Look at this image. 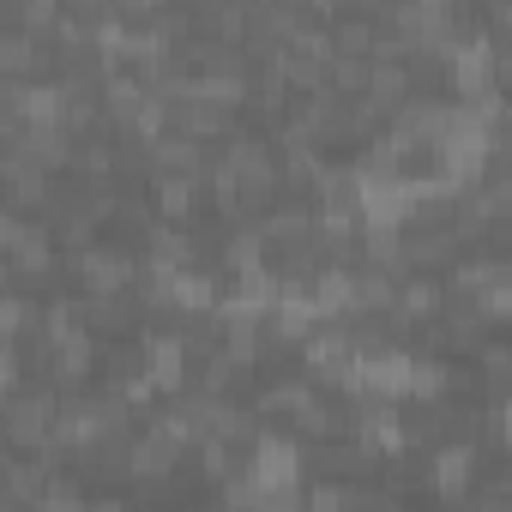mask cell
<instances>
[{
  "label": "cell",
  "mask_w": 512,
  "mask_h": 512,
  "mask_svg": "<svg viewBox=\"0 0 512 512\" xmlns=\"http://www.w3.org/2000/svg\"><path fill=\"white\" fill-rule=\"evenodd\" d=\"M55 416H61V398L49 392V386H37V392H7V446L13 452H43V446H55Z\"/></svg>",
  "instance_id": "6da1fadb"
},
{
  "label": "cell",
  "mask_w": 512,
  "mask_h": 512,
  "mask_svg": "<svg viewBox=\"0 0 512 512\" xmlns=\"http://www.w3.org/2000/svg\"><path fill=\"white\" fill-rule=\"evenodd\" d=\"M139 260L121 247H79L73 253V278H79V296H109V290H139Z\"/></svg>",
  "instance_id": "7a4b0ae2"
},
{
  "label": "cell",
  "mask_w": 512,
  "mask_h": 512,
  "mask_svg": "<svg viewBox=\"0 0 512 512\" xmlns=\"http://www.w3.org/2000/svg\"><path fill=\"white\" fill-rule=\"evenodd\" d=\"M0 181H7V199H13V205L43 211V217H49L55 199H61V193H55V169H43L31 151H13V145H7V163H0Z\"/></svg>",
  "instance_id": "3957f363"
},
{
  "label": "cell",
  "mask_w": 512,
  "mask_h": 512,
  "mask_svg": "<svg viewBox=\"0 0 512 512\" xmlns=\"http://www.w3.org/2000/svg\"><path fill=\"white\" fill-rule=\"evenodd\" d=\"M49 278H55V229L37 223L19 247H7V284L31 290V284H49Z\"/></svg>",
  "instance_id": "277c9868"
},
{
  "label": "cell",
  "mask_w": 512,
  "mask_h": 512,
  "mask_svg": "<svg viewBox=\"0 0 512 512\" xmlns=\"http://www.w3.org/2000/svg\"><path fill=\"white\" fill-rule=\"evenodd\" d=\"M43 368H49V380H55L61 392L85 386V380H91V368H97V332H91V326L67 332V338H61V344L43 356Z\"/></svg>",
  "instance_id": "5b68a950"
},
{
  "label": "cell",
  "mask_w": 512,
  "mask_h": 512,
  "mask_svg": "<svg viewBox=\"0 0 512 512\" xmlns=\"http://www.w3.org/2000/svg\"><path fill=\"white\" fill-rule=\"evenodd\" d=\"M139 350H145V368L157 374V386H163V392H181V386H187L193 350H187V338H181V332H145V338H139Z\"/></svg>",
  "instance_id": "8992f818"
},
{
  "label": "cell",
  "mask_w": 512,
  "mask_h": 512,
  "mask_svg": "<svg viewBox=\"0 0 512 512\" xmlns=\"http://www.w3.org/2000/svg\"><path fill=\"white\" fill-rule=\"evenodd\" d=\"M181 452H187V446H181V440H169V434L151 422L139 440H127V470H133V482H163V476L181 464Z\"/></svg>",
  "instance_id": "52a82bcc"
},
{
  "label": "cell",
  "mask_w": 512,
  "mask_h": 512,
  "mask_svg": "<svg viewBox=\"0 0 512 512\" xmlns=\"http://www.w3.org/2000/svg\"><path fill=\"white\" fill-rule=\"evenodd\" d=\"M404 260H410V272L458 260V229L452 223H404Z\"/></svg>",
  "instance_id": "ba28073f"
},
{
  "label": "cell",
  "mask_w": 512,
  "mask_h": 512,
  "mask_svg": "<svg viewBox=\"0 0 512 512\" xmlns=\"http://www.w3.org/2000/svg\"><path fill=\"white\" fill-rule=\"evenodd\" d=\"M205 175H151V205L163 223H193L199 199H205Z\"/></svg>",
  "instance_id": "9c48e42d"
},
{
  "label": "cell",
  "mask_w": 512,
  "mask_h": 512,
  "mask_svg": "<svg viewBox=\"0 0 512 512\" xmlns=\"http://www.w3.org/2000/svg\"><path fill=\"white\" fill-rule=\"evenodd\" d=\"M440 308H446V290H440L428 272L398 278V302H392V326H398V332H404V326H428Z\"/></svg>",
  "instance_id": "30bf717a"
},
{
  "label": "cell",
  "mask_w": 512,
  "mask_h": 512,
  "mask_svg": "<svg viewBox=\"0 0 512 512\" xmlns=\"http://www.w3.org/2000/svg\"><path fill=\"white\" fill-rule=\"evenodd\" d=\"M368 97L392 115L398 103H410L416 97V73H410V61L404 55H380L374 67H368Z\"/></svg>",
  "instance_id": "8fae6325"
},
{
  "label": "cell",
  "mask_w": 512,
  "mask_h": 512,
  "mask_svg": "<svg viewBox=\"0 0 512 512\" xmlns=\"http://www.w3.org/2000/svg\"><path fill=\"white\" fill-rule=\"evenodd\" d=\"M205 169H211L205 139H193V133H163L151 145V175H205Z\"/></svg>",
  "instance_id": "7c38bea8"
},
{
  "label": "cell",
  "mask_w": 512,
  "mask_h": 512,
  "mask_svg": "<svg viewBox=\"0 0 512 512\" xmlns=\"http://www.w3.org/2000/svg\"><path fill=\"white\" fill-rule=\"evenodd\" d=\"M169 308H175V314H211V308H223V284H217L211 272L187 266V272H175V284H169Z\"/></svg>",
  "instance_id": "4fadbf2b"
},
{
  "label": "cell",
  "mask_w": 512,
  "mask_h": 512,
  "mask_svg": "<svg viewBox=\"0 0 512 512\" xmlns=\"http://www.w3.org/2000/svg\"><path fill=\"white\" fill-rule=\"evenodd\" d=\"M428 464H434V470H428V488H434V494H464V488H470V470H476V446H470V440H452V446H440Z\"/></svg>",
  "instance_id": "5bb4252c"
},
{
  "label": "cell",
  "mask_w": 512,
  "mask_h": 512,
  "mask_svg": "<svg viewBox=\"0 0 512 512\" xmlns=\"http://www.w3.org/2000/svg\"><path fill=\"white\" fill-rule=\"evenodd\" d=\"M85 326L97 338H115L133 326V290H109V296H85Z\"/></svg>",
  "instance_id": "9a60e30c"
},
{
  "label": "cell",
  "mask_w": 512,
  "mask_h": 512,
  "mask_svg": "<svg viewBox=\"0 0 512 512\" xmlns=\"http://www.w3.org/2000/svg\"><path fill=\"white\" fill-rule=\"evenodd\" d=\"M314 386H320L314 374H302V380H272V386L260 392V416H290V422H296V416L320 398Z\"/></svg>",
  "instance_id": "2e32d148"
},
{
  "label": "cell",
  "mask_w": 512,
  "mask_h": 512,
  "mask_svg": "<svg viewBox=\"0 0 512 512\" xmlns=\"http://www.w3.org/2000/svg\"><path fill=\"white\" fill-rule=\"evenodd\" d=\"M7 13H13V25H25V31L49 37V31H55V19L67 13V0H7Z\"/></svg>",
  "instance_id": "e0dca14e"
},
{
  "label": "cell",
  "mask_w": 512,
  "mask_h": 512,
  "mask_svg": "<svg viewBox=\"0 0 512 512\" xmlns=\"http://www.w3.org/2000/svg\"><path fill=\"white\" fill-rule=\"evenodd\" d=\"M500 272H506V260H476V253H470V260L452 266V290H458V296H482Z\"/></svg>",
  "instance_id": "ac0fdd59"
},
{
  "label": "cell",
  "mask_w": 512,
  "mask_h": 512,
  "mask_svg": "<svg viewBox=\"0 0 512 512\" xmlns=\"http://www.w3.org/2000/svg\"><path fill=\"white\" fill-rule=\"evenodd\" d=\"M452 380H458V374H452L446 362H434V356H416V368H410V398H440Z\"/></svg>",
  "instance_id": "d6986e66"
},
{
  "label": "cell",
  "mask_w": 512,
  "mask_h": 512,
  "mask_svg": "<svg viewBox=\"0 0 512 512\" xmlns=\"http://www.w3.org/2000/svg\"><path fill=\"white\" fill-rule=\"evenodd\" d=\"M476 356H482V386L488 392H512V344H488L482 338Z\"/></svg>",
  "instance_id": "ffe728a7"
},
{
  "label": "cell",
  "mask_w": 512,
  "mask_h": 512,
  "mask_svg": "<svg viewBox=\"0 0 512 512\" xmlns=\"http://www.w3.org/2000/svg\"><path fill=\"white\" fill-rule=\"evenodd\" d=\"M290 428H296L302 440H326V434H338L344 422H338V410H332L326 398H314V404H308V410H302V416H296Z\"/></svg>",
  "instance_id": "44dd1931"
},
{
  "label": "cell",
  "mask_w": 512,
  "mask_h": 512,
  "mask_svg": "<svg viewBox=\"0 0 512 512\" xmlns=\"http://www.w3.org/2000/svg\"><path fill=\"white\" fill-rule=\"evenodd\" d=\"M350 500H368L362 488H344V482H314L308 488V506H350Z\"/></svg>",
  "instance_id": "7402d4cb"
},
{
  "label": "cell",
  "mask_w": 512,
  "mask_h": 512,
  "mask_svg": "<svg viewBox=\"0 0 512 512\" xmlns=\"http://www.w3.org/2000/svg\"><path fill=\"white\" fill-rule=\"evenodd\" d=\"M506 247H512V211H506Z\"/></svg>",
  "instance_id": "603a6c76"
}]
</instances>
